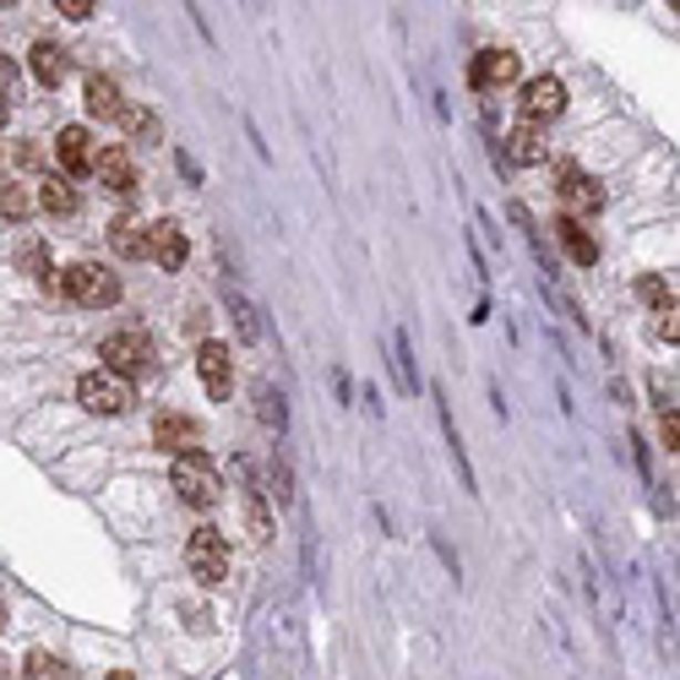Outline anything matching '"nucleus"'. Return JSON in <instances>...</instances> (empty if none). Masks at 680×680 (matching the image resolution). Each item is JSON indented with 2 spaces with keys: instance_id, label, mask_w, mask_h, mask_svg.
<instances>
[{
  "instance_id": "nucleus-26",
  "label": "nucleus",
  "mask_w": 680,
  "mask_h": 680,
  "mask_svg": "<svg viewBox=\"0 0 680 680\" xmlns=\"http://www.w3.org/2000/svg\"><path fill=\"white\" fill-rule=\"evenodd\" d=\"M272 485H278V491H272L278 501H289V495H295L289 491V463H272Z\"/></svg>"
},
{
  "instance_id": "nucleus-22",
  "label": "nucleus",
  "mask_w": 680,
  "mask_h": 680,
  "mask_svg": "<svg viewBox=\"0 0 680 680\" xmlns=\"http://www.w3.org/2000/svg\"><path fill=\"white\" fill-rule=\"evenodd\" d=\"M229 306H235V316H240V338H246V343H256V338H261V321H256L250 300H246V295H235V289H229Z\"/></svg>"
},
{
  "instance_id": "nucleus-6",
  "label": "nucleus",
  "mask_w": 680,
  "mask_h": 680,
  "mask_svg": "<svg viewBox=\"0 0 680 680\" xmlns=\"http://www.w3.org/2000/svg\"><path fill=\"white\" fill-rule=\"evenodd\" d=\"M142 256H153L164 272H181V267H186V256H190L186 229H181V224H169V218L147 224V229H142Z\"/></svg>"
},
{
  "instance_id": "nucleus-10",
  "label": "nucleus",
  "mask_w": 680,
  "mask_h": 680,
  "mask_svg": "<svg viewBox=\"0 0 680 680\" xmlns=\"http://www.w3.org/2000/svg\"><path fill=\"white\" fill-rule=\"evenodd\" d=\"M55 158H61L65 175H82V169H93L99 147H93V136H87L82 125H65L61 136H55Z\"/></svg>"
},
{
  "instance_id": "nucleus-25",
  "label": "nucleus",
  "mask_w": 680,
  "mask_h": 680,
  "mask_svg": "<svg viewBox=\"0 0 680 680\" xmlns=\"http://www.w3.org/2000/svg\"><path fill=\"white\" fill-rule=\"evenodd\" d=\"M115 246L131 250V256H142V235H136V224H115Z\"/></svg>"
},
{
  "instance_id": "nucleus-18",
  "label": "nucleus",
  "mask_w": 680,
  "mask_h": 680,
  "mask_svg": "<svg viewBox=\"0 0 680 680\" xmlns=\"http://www.w3.org/2000/svg\"><path fill=\"white\" fill-rule=\"evenodd\" d=\"M556 229H560V246H566V256H571L577 267H594V261H599V246H594V240H588V235H583L571 218H560Z\"/></svg>"
},
{
  "instance_id": "nucleus-13",
  "label": "nucleus",
  "mask_w": 680,
  "mask_h": 680,
  "mask_svg": "<svg viewBox=\"0 0 680 680\" xmlns=\"http://www.w3.org/2000/svg\"><path fill=\"white\" fill-rule=\"evenodd\" d=\"M87 115H99V121H121L125 104H121V87H115V76H87Z\"/></svg>"
},
{
  "instance_id": "nucleus-23",
  "label": "nucleus",
  "mask_w": 680,
  "mask_h": 680,
  "mask_svg": "<svg viewBox=\"0 0 680 680\" xmlns=\"http://www.w3.org/2000/svg\"><path fill=\"white\" fill-rule=\"evenodd\" d=\"M121 121H125V131H131L136 142H153V136H158V115H147V110H125Z\"/></svg>"
},
{
  "instance_id": "nucleus-31",
  "label": "nucleus",
  "mask_w": 680,
  "mask_h": 680,
  "mask_svg": "<svg viewBox=\"0 0 680 680\" xmlns=\"http://www.w3.org/2000/svg\"><path fill=\"white\" fill-rule=\"evenodd\" d=\"M0 620H6V610H0Z\"/></svg>"
},
{
  "instance_id": "nucleus-27",
  "label": "nucleus",
  "mask_w": 680,
  "mask_h": 680,
  "mask_svg": "<svg viewBox=\"0 0 680 680\" xmlns=\"http://www.w3.org/2000/svg\"><path fill=\"white\" fill-rule=\"evenodd\" d=\"M55 11H65V17H87L93 0H55Z\"/></svg>"
},
{
  "instance_id": "nucleus-7",
  "label": "nucleus",
  "mask_w": 680,
  "mask_h": 680,
  "mask_svg": "<svg viewBox=\"0 0 680 680\" xmlns=\"http://www.w3.org/2000/svg\"><path fill=\"white\" fill-rule=\"evenodd\" d=\"M196 371H202V387H207L213 398H229V392H235V354H229L224 343H202V349H196Z\"/></svg>"
},
{
  "instance_id": "nucleus-24",
  "label": "nucleus",
  "mask_w": 680,
  "mask_h": 680,
  "mask_svg": "<svg viewBox=\"0 0 680 680\" xmlns=\"http://www.w3.org/2000/svg\"><path fill=\"white\" fill-rule=\"evenodd\" d=\"M55 676H65V670L50 653H33V659H28V680H55Z\"/></svg>"
},
{
  "instance_id": "nucleus-14",
  "label": "nucleus",
  "mask_w": 680,
  "mask_h": 680,
  "mask_svg": "<svg viewBox=\"0 0 680 680\" xmlns=\"http://www.w3.org/2000/svg\"><path fill=\"white\" fill-rule=\"evenodd\" d=\"M545 153H550V147H545V131L534 121H523L512 131V142H506V158H512V164H545Z\"/></svg>"
},
{
  "instance_id": "nucleus-19",
  "label": "nucleus",
  "mask_w": 680,
  "mask_h": 680,
  "mask_svg": "<svg viewBox=\"0 0 680 680\" xmlns=\"http://www.w3.org/2000/svg\"><path fill=\"white\" fill-rule=\"evenodd\" d=\"M39 202H44V207H50L55 218H65V213H76V190L65 186V181H50V186H44V196H39Z\"/></svg>"
},
{
  "instance_id": "nucleus-8",
  "label": "nucleus",
  "mask_w": 680,
  "mask_h": 680,
  "mask_svg": "<svg viewBox=\"0 0 680 680\" xmlns=\"http://www.w3.org/2000/svg\"><path fill=\"white\" fill-rule=\"evenodd\" d=\"M153 441L169 446L175 457H186V452H196V441H202V425H196L190 414H175V409H169V414L153 420Z\"/></svg>"
},
{
  "instance_id": "nucleus-15",
  "label": "nucleus",
  "mask_w": 680,
  "mask_h": 680,
  "mask_svg": "<svg viewBox=\"0 0 680 680\" xmlns=\"http://www.w3.org/2000/svg\"><path fill=\"white\" fill-rule=\"evenodd\" d=\"M93 169H99V181H104V186L110 190H131L136 186V169H131V158H125V147H104V153H99V158H93Z\"/></svg>"
},
{
  "instance_id": "nucleus-9",
  "label": "nucleus",
  "mask_w": 680,
  "mask_h": 680,
  "mask_svg": "<svg viewBox=\"0 0 680 680\" xmlns=\"http://www.w3.org/2000/svg\"><path fill=\"white\" fill-rule=\"evenodd\" d=\"M523 110H528V121H556L560 110H566V87H560L556 76H534L528 87H523Z\"/></svg>"
},
{
  "instance_id": "nucleus-16",
  "label": "nucleus",
  "mask_w": 680,
  "mask_h": 680,
  "mask_svg": "<svg viewBox=\"0 0 680 680\" xmlns=\"http://www.w3.org/2000/svg\"><path fill=\"white\" fill-rule=\"evenodd\" d=\"M560 196H566L571 207H588V213H594V207L605 202V190L594 186V181H588V175H583L577 164H560Z\"/></svg>"
},
{
  "instance_id": "nucleus-5",
  "label": "nucleus",
  "mask_w": 680,
  "mask_h": 680,
  "mask_svg": "<svg viewBox=\"0 0 680 680\" xmlns=\"http://www.w3.org/2000/svg\"><path fill=\"white\" fill-rule=\"evenodd\" d=\"M99 354H104V371L125 381V375H136V371L153 365V338H147V332H110Z\"/></svg>"
},
{
  "instance_id": "nucleus-17",
  "label": "nucleus",
  "mask_w": 680,
  "mask_h": 680,
  "mask_svg": "<svg viewBox=\"0 0 680 680\" xmlns=\"http://www.w3.org/2000/svg\"><path fill=\"white\" fill-rule=\"evenodd\" d=\"M28 65H33V76H39L44 87H61V76H65V50H61V44H33Z\"/></svg>"
},
{
  "instance_id": "nucleus-2",
  "label": "nucleus",
  "mask_w": 680,
  "mask_h": 680,
  "mask_svg": "<svg viewBox=\"0 0 680 680\" xmlns=\"http://www.w3.org/2000/svg\"><path fill=\"white\" fill-rule=\"evenodd\" d=\"M186 566L202 588H218L229 577V545H224V534L218 528H196L186 545Z\"/></svg>"
},
{
  "instance_id": "nucleus-20",
  "label": "nucleus",
  "mask_w": 680,
  "mask_h": 680,
  "mask_svg": "<svg viewBox=\"0 0 680 680\" xmlns=\"http://www.w3.org/2000/svg\"><path fill=\"white\" fill-rule=\"evenodd\" d=\"M0 213L22 224V218L33 213V196H28V190H22V186H0Z\"/></svg>"
},
{
  "instance_id": "nucleus-12",
  "label": "nucleus",
  "mask_w": 680,
  "mask_h": 680,
  "mask_svg": "<svg viewBox=\"0 0 680 680\" xmlns=\"http://www.w3.org/2000/svg\"><path fill=\"white\" fill-rule=\"evenodd\" d=\"M17 272H28V278H39V284H50V289H61V278H50V272H55V267H50V246L33 240V235L17 240Z\"/></svg>"
},
{
  "instance_id": "nucleus-29",
  "label": "nucleus",
  "mask_w": 680,
  "mask_h": 680,
  "mask_svg": "<svg viewBox=\"0 0 680 680\" xmlns=\"http://www.w3.org/2000/svg\"><path fill=\"white\" fill-rule=\"evenodd\" d=\"M0 121H6V104H0Z\"/></svg>"
},
{
  "instance_id": "nucleus-30",
  "label": "nucleus",
  "mask_w": 680,
  "mask_h": 680,
  "mask_svg": "<svg viewBox=\"0 0 680 680\" xmlns=\"http://www.w3.org/2000/svg\"><path fill=\"white\" fill-rule=\"evenodd\" d=\"M0 680H6V670H0Z\"/></svg>"
},
{
  "instance_id": "nucleus-4",
  "label": "nucleus",
  "mask_w": 680,
  "mask_h": 680,
  "mask_svg": "<svg viewBox=\"0 0 680 680\" xmlns=\"http://www.w3.org/2000/svg\"><path fill=\"white\" fill-rule=\"evenodd\" d=\"M76 398H82L87 414H125L136 403L131 398V381H121V375H110V371H87L76 381Z\"/></svg>"
},
{
  "instance_id": "nucleus-21",
  "label": "nucleus",
  "mask_w": 680,
  "mask_h": 680,
  "mask_svg": "<svg viewBox=\"0 0 680 680\" xmlns=\"http://www.w3.org/2000/svg\"><path fill=\"white\" fill-rule=\"evenodd\" d=\"M642 300L659 310V316H676V289H664L659 278H642Z\"/></svg>"
},
{
  "instance_id": "nucleus-1",
  "label": "nucleus",
  "mask_w": 680,
  "mask_h": 680,
  "mask_svg": "<svg viewBox=\"0 0 680 680\" xmlns=\"http://www.w3.org/2000/svg\"><path fill=\"white\" fill-rule=\"evenodd\" d=\"M61 289L87 310H104V306H115V300H121V278H115L110 267H99V261H76V267H65Z\"/></svg>"
},
{
  "instance_id": "nucleus-28",
  "label": "nucleus",
  "mask_w": 680,
  "mask_h": 680,
  "mask_svg": "<svg viewBox=\"0 0 680 680\" xmlns=\"http://www.w3.org/2000/svg\"><path fill=\"white\" fill-rule=\"evenodd\" d=\"M664 446H670V452L680 446V425H676V414H664Z\"/></svg>"
},
{
  "instance_id": "nucleus-11",
  "label": "nucleus",
  "mask_w": 680,
  "mask_h": 680,
  "mask_svg": "<svg viewBox=\"0 0 680 680\" xmlns=\"http://www.w3.org/2000/svg\"><path fill=\"white\" fill-rule=\"evenodd\" d=\"M474 87H501V82H512L517 76V55L512 50H485V55H474Z\"/></svg>"
},
{
  "instance_id": "nucleus-3",
  "label": "nucleus",
  "mask_w": 680,
  "mask_h": 680,
  "mask_svg": "<svg viewBox=\"0 0 680 680\" xmlns=\"http://www.w3.org/2000/svg\"><path fill=\"white\" fill-rule=\"evenodd\" d=\"M169 485L181 491L186 506H218V474H213V463L202 457V452H186V457H175V468H169Z\"/></svg>"
}]
</instances>
